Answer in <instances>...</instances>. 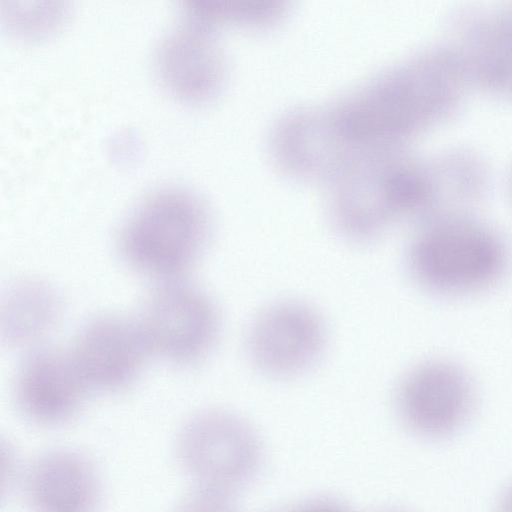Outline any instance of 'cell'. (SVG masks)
I'll list each match as a JSON object with an SVG mask.
<instances>
[{
  "label": "cell",
  "instance_id": "5",
  "mask_svg": "<svg viewBox=\"0 0 512 512\" xmlns=\"http://www.w3.org/2000/svg\"><path fill=\"white\" fill-rule=\"evenodd\" d=\"M476 387L468 372L446 359H431L411 368L399 383V415L413 432L445 438L460 431L476 406Z\"/></svg>",
  "mask_w": 512,
  "mask_h": 512
},
{
  "label": "cell",
  "instance_id": "14",
  "mask_svg": "<svg viewBox=\"0 0 512 512\" xmlns=\"http://www.w3.org/2000/svg\"><path fill=\"white\" fill-rule=\"evenodd\" d=\"M174 512H239L232 494L198 489L187 496Z\"/></svg>",
  "mask_w": 512,
  "mask_h": 512
},
{
  "label": "cell",
  "instance_id": "2",
  "mask_svg": "<svg viewBox=\"0 0 512 512\" xmlns=\"http://www.w3.org/2000/svg\"><path fill=\"white\" fill-rule=\"evenodd\" d=\"M208 235L209 218L200 200L187 190L164 188L128 217L120 249L139 272L162 282L178 280L199 259Z\"/></svg>",
  "mask_w": 512,
  "mask_h": 512
},
{
  "label": "cell",
  "instance_id": "15",
  "mask_svg": "<svg viewBox=\"0 0 512 512\" xmlns=\"http://www.w3.org/2000/svg\"><path fill=\"white\" fill-rule=\"evenodd\" d=\"M497 512H512V484H510L501 495Z\"/></svg>",
  "mask_w": 512,
  "mask_h": 512
},
{
  "label": "cell",
  "instance_id": "16",
  "mask_svg": "<svg viewBox=\"0 0 512 512\" xmlns=\"http://www.w3.org/2000/svg\"><path fill=\"white\" fill-rule=\"evenodd\" d=\"M277 512H303L300 504L297 505V506H294V507H291V508H287V509H283L281 511H277Z\"/></svg>",
  "mask_w": 512,
  "mask_h": 512
},
{
  "label": "cell",
  "instance_id": "4",
  "mask_svg": "<svg viewBox=\"0 0 512 512\" xmlns=\"http://www.w3.org/2000/svg\"><path fill=\"white\" fill-rule=\"evenodd\" d=\"M137 322L150 353L177 365L199 362L219 332L218 311L210 297L179 280L162 282Z\"/></svg>",
  "mask_w": 512,
  "mask_h": 512
},
{
  "label": "cell",
  "instance_id": "8",
  "mask_svg": "<svg viewBox=\"0 0 512 512\" xmlns=\"http://www.w3.org/2000/svg\"><path fill=\"white\" fill-rule=\"evenodd\" d=\"M89 389L71 351L39 349L21 364L16 401L30 420L55 425L74 416Z\"/></svg>",
  "mask_w": 512,
  "mask_h": 512
},
{
  "label": "cell",
  "instance_id": "1",
  "mask_svg": "<svg viewBox=\"0 0 512 512\" xmlns=\"http://www.w3.org/2000/svg\"><path fill=\"white\" fill-rule=\"evenodd\" d=\"M510 249L488 226L458 214L428 221L413 237L407 266L426 291L449 298L478 294L506 274Z\"/></svg>",
  "mask_w": 512,
  "mask_h": 512
},
{
  "label": "cell",
  "instance_id": "7",
  "mask_svg": "<svg viewBox=\"0 0 512 512\" xmlns=\"http://www.w3.org/2000/svg\"><path fill=\"white\" fill-rule=\"evenodd\" d=\"M71 353L89 388L105 391L129 386L151 354L138 322L114 315L90 320Z\"/></svg>",
  "mask_w": 512,
  "mask_h": 512
},
{
  "label": "cell",
  "instance_id": "10",
  "mask_svg": "<svg viewBox=\"0 0 512 512\" xmlns=\"http://www.w3.org/2000/svg\"><path fill=\"white\" fill-rule=\"evenodd\" d=\"M155 66L162 83L185 100L207 96L218 81L217 53L203 24L186 19L159 44Z\"/></svg>",
  "mask_w": 512,
  "mask_h": 512
},
{
  "label": "cell",
  "instance_id": "3",
  "mask_svg": "<svg viewBox=\"0 0 512 512\" xmlns=\"http://www.w3.org/2000/svg\"><path fill=\"white\" fill-rule=\"evenodd\" d=\"M257 433L244 419L224 410H207L182 427L177 457L198 489L227 494L253 478L261 462Z\"/></svg>",
  "mask_w": 512,
  "mask_h": 512
},
{
  "label": "cell",
  "instance_id": "11",
  "mask_svg": "<svg viewBox=\"0 0 512 512\" xmlns=\"http://www.w3.org/2000/svg\"><path fill=\"white\" fill-rule=\"evenodd\" d=\"M62 312L61 296L51 284L35 278L17 280L2 296L1 338L10 347H34L55 330Z\"/></svg>",
  "mask_w": 512,
  "mask_h": 512
},
{
  "label": "cell",
  "instance_id": "13",
  "mask_svg": "<svg viewBox=\"0 0 512 512\" xmlns=\"http://www.w3.org/2000/svg\"><path fill=\"white\" fill-rule=\"evenodd\" d=\"M63 2H2V14L8 27L21 35H41L54 30L63 20Z\"/></svg>",
  "mask_w": 512,
  "mask_h": 512
},
{
  "label": "cell",
  "instance_id": "12",
  "mask_svg": "<svg viewBox=\"0 0 512 512\" xmlns=\"http://www.w3.org/2000/svg\"><path fill=\"white\" fill-rule=\"evenodd\" d=\"M472 46L469 66L479 79L496 85L512 79V14L496 15L479 25Z\"/></svg>",
  "mask_w": 512,
  "mask_h": 512
},
{
  "label": "cell",
  "instance_id": "6",
  "mask_svg": "<svg viewBox=\"0 0 512 512\" xmlns=\"http://www.w3.org/2000/svg\"><path fill=\"white\" fill-rule=\"evenodd\" d=\"M326 329L318 312L295 300L276 302L252 322L247 352L262 373L287 378L310 369L320 358Z\"/></svg>",
  "mask_w": 512,
  "mask_h": 512
},
{
  "label": "cell",
  "instance_id": "17",
  "mask_svg": "<svg viewBox=\"0 0 512 512\" xmlns=\"http://www.w3.org/2000/svg\"><path fill=\"white\" fill-rule=\"evenodd\" d=\"M378 512H407V511H404L401 509H384V510H380Z\"/></svg>",
  "mask_w": 512,
  "mask_h": 512
},
{
  "label": "cell",
  "instance_id": "9",
  "mask_svg": "<svg viewBox=\"0 0 512 512\" xmlns=\"http://www.w3.org/2000/svg\"><path fill=\"white\" fill-rule=\"evenodd\" d=\"M24 493L32 512H96L101 484L86 456L58 449L43 454L29 467Z\"/></svg>",
  "mask_w": 512,
  "mask_h": 512
}]
</instances>
